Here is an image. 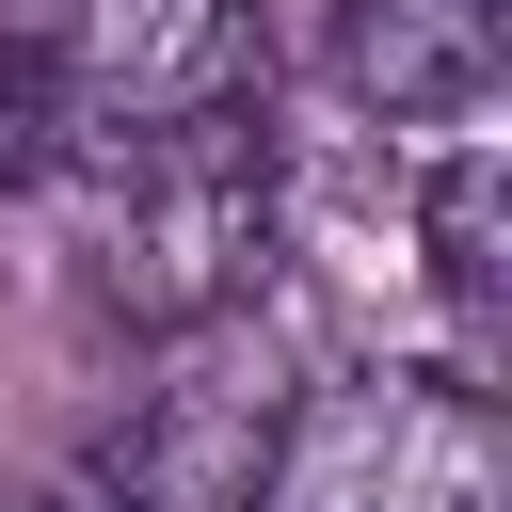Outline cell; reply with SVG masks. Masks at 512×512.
<instances>
[{"label": "cell", "instance_id": "6da1fadb", "mask_svg": "<svg viewBox=\"0 0 512 512\" xmlns=\"http://www.w3.org/2000/svg\"><path fill=\"white\" fill-rule=\"evenodd\" d=\"M64 176H80V288H96V320L192 336V320H240L272 288V128L256 112L64 144Z\"/></svg>", "mask_w": 512, "mask_h": 512}, {"label": "cell", "instance_id": "7a4b0ae2", "mask_svg": "<svg viewBox=\"0 0 512 512\" xmlns=\"http://www.w3.org/2000/svg\"><path fill=\"white\" fill-rule=\"evenodd\" d=\"M288 432H304V336L272 304H240V320L160 336V384L128 400L96 496L112 512H272Z\"/></svg>", "mask_w": 512, "mask_h": 512}, {"label": "cell", "instance_id": "3957f363", "mask_svg": "<svg viewBox=\"0 0 512 512\" xmlns=\"http://www.w3.org/2000/svg\"><path fill=\"white\" fill-rule=\"evenodd\" d=\"M272 512H496V400L464 368L304 384V432L272 464Z\"/></svg>", "mask_w": 512, "mask_h": 512}, {"label": "cell", "instance_id": "277c9868", "mask_svg": "<svg viewBox=\"0 0 512 512\" xmlns=\"http://www.w3.org/2000/svg\"><path fill=\"white\" fill-rule=\"evenodd\" d=\"M48 64H64V144L208 128V112H256L272 16L256 0H48Z\"/></svg>", "mask_w": 512, "mask_h": 512}, {"label": "cell", "instance_id": "5b68a950", "mask_svg": "<svg viewBox=\"0 0 512 512\" xmlns=\"http://www.w3.org/2000/svg\"><path fill=\"white\" fill-rule=\"evenodd\" d=\"M336 96L368 128H480L496 112V0H336Z\"/></svg>", "mask_w": 512, "mask_h": 512}, {"label": "cell", "instance_id": "8992f818", "mask_svg": "<svg viewBox=\"0 0 512 512\" xmlns=\"http://www.w3.org/2000/svg\"><path fill=\"white\" fill-rule=\"evenodd\" d=\"M416 272H432V304H448V368L480 384L496 304H512V272H496V144H480V128H448L432 176H416Z\"/></svg>", "mask_w": 512, "mask_h": 512}, {"label": "cell", "instance_id": "52a82bcc", "mask_svg": "<svg viewBox=\"0 0 512 512\" xmlns=\"http://www.w3.org/2000/svg\"><path fill=\"white\" fill-rule=\"evenodd\" d=\"M64 176V64H48V0H0V192Z\"/></svg>", "mask_w": 512, "mask_h": 512}]
</instances>
